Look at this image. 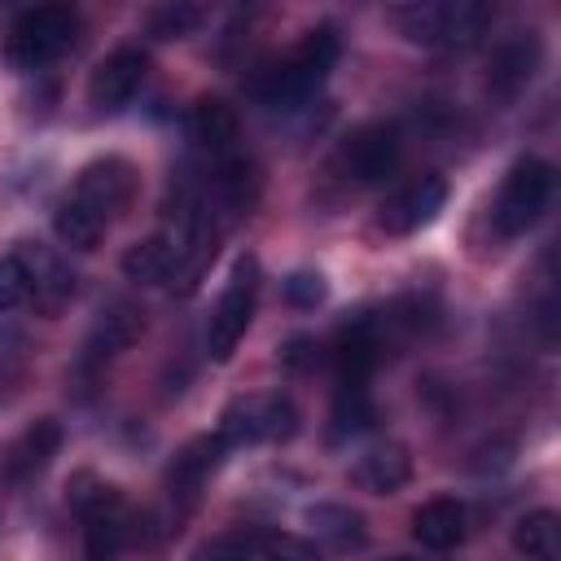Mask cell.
I'll list each match as a JSON object with an SVG mask.
<instances>
[{"label":"cell","instance_id":"13","mask_svg":"<svg viewBox=\"0 0 561 561\" xmlns=\"http://www.w3.org/2000/svg\"><path fill=\"white\" fill-rule=\"evenodd\" d=\"M145 75H149V57H145L140 48H114V53L101 57L96 70L88 75V105H92L96 114L123 110V105L140 92Z\"/></svg>","mask_w":561,"mask_h":561},{"label":"cell","instance_id":"27","mask_svg":"<svg viewBox=\"0 0 561 561\" xmlns=\"http://www.w3.org/2000/svg\"><path fill=\"white\" fill-rule=\"evenodd\" d=\"M259 557L263 561H324V552L298 535H259Z\"/></svg>","mask_w":561,"mask_h":561},{"label":"cell","instance_id":"4","mask_svg":"<svg viewBox=\"0 0 561 561\" xmlns=\"http://www.w3.org/2000/svg\"><path fill=\"white\" fill-rule=\"evenodd\" d=\"M552 184H557L552 162H543V158H522V162H513V171L504 175V184H500V193H495V202H491V224H495V232H500L504 241L530 232V228L539 224V215L548 210V202H552Z\"/></svg>","mask_w":561,"mask_h":561},{"label":"cell","instance_id":"14","mask_svg":"<svg viewBox=\"0 0 561 561\" xmlns=\"http://www.w3.org/2000/svg\"><path fill=\"white\" fill-rule=\"evenodd\" d=\"M18 259L26 267V302L39 316H57L75 294V272L66 267V259L57 250L39 245V241H22Z\"/></svg>","mask_w":561,"mask_h":561},{"label":"cell","instance_id":"6","mask_svg":"<svg viewBox=\"0 0 561 561\" xmlns=\"http://www.w3.org/2000/svg\"><path fill=\"white\" fill-rule=\"evenodd\" d=\"M215 434L228 451L254 443H289L298 434V408L289 394H241L224 408Z\"/></svg>","mask_w":561,"mask_h":561},{"label":"cell","instance_id":"7","mask_svg":"<svg viewBox=\"0 0 561 561\" xmlns=\"http://www.w3.org/2000/svg\"><path fill=\"white\" fill-rule=\"evenodd\" d=\"M403 162V131L394 123H364L337 145V171L351 184H386Z\"/></svg>","mask_w":561,"mask_h":561},{"label":"cell","instance_id":"21","mask_svg":"<svg viewBox=\"0 0 561 561\" xmlns=\"http://www.w3.org/2000/svg\"><path fill=\"white\" fill-rule=\"evenodd\" d=\"M307 526H311V535H316L324 548H333V552H355V548H364V539H368L364 517H359L355 508H346V504H311V508H307Z\"/></svg>","mask_w":561,"mask_h":561},{"label":"cell","instance_id":"1","mask_svg":"<svg viewBox=\"0 0 561 561\" xmlns=\"http://www.w3.org/2000/svg\"><path fill=\"white\" fill-rule=\"evenodd\" d=\"M337 57H342V35H337L333 22H320L289 53H280L276 61H267L250 79V92L267 110H298V105H307L324 88V79L333 75Z\"/></svg>","mask_w":561,"mask_h":561},{"label":"cell","instance_id":"5","mask_svg":"<svg viewBox=\"0 0 561 561\" xmlns=\"http://www.w3.org/2000/svg\"><path fill=\"white\" fill-rule=\"evenodd\" d=\"M254 302H259V259L254 254H241L232 263V276L219 294V302L210 307V320H206V355L215 364H228L237 342L245 337L250 320H254Z\"/></svg>","mask_w":561,"mask_h":561},{"label":"cell","instance_id":"19","mask_svg":"<svg viewBox=\"0 0 561 561\" xmlns=\"http://www.w3.org/2000/svg\"><path fill=\"white\" fill-rule=\"evenodd\" d=\"M188 136L197 149L210 153V162L237 153V114L228 101L219 96H202L193 110H188Z\"/></svg>","mask_w":561,"mask_h":561},{"label":"cell","instance_id":"18","mask_svg":"<svg viewBox=\"0 0 561 561\" xmlns=\"http://www.w3.org/2000/svg\"><path fill=\"white\" fill-rule=\"evenodd\" d=\"M465 530H469V513H465L460 500L438 495V500H425V504L412 513V539H416L421 548L447 552V548H456V543L465 539Z\"/></svg>","mask_w":561,"mask_h":561},{"label":"cell","instance_id":"9","mask_svg":"<svg viewBox=\"0 0 561 561\" xmlns=\"http://www.w3.org/2000/svg\"><path fill=\"white\" fill-rule=\"evenodd\" d=\"M443 202H447V180L438 171L412 175V180H403L399 188L386 193V202L377 206V228L390 232V237H412L425 224H434Z\"/></svg>","mask_w":561,"mask_h":561},{"label":"cell","instance_id":"16","mask_svg":"<svg viewBox=\"0 0 561 561\" xmlns=\"http://www.w3.org/2000/svg\"><path fill=\"white\" fill-rule=\"evenodd\" d=\"M408 478H412V456H408V447L394 443V438L364 447V451L355 456V465H351V482H355L359 491H368V495H394Z\"/></svg>","mask_w":561,"mask_h":561},{"label":"cell","instance_id":"30","mask_svg":"<svg viewBox=\"0 0 561 561\" xmlns=\"http://www.w3.org/2000/svg\"><path fill=\"white\" fill-rule=\"evenodd\" d=\"M280 359H285L289 368H307V364H320V342H311V337H294V342H285Z\"/></svg>","mask_w":561,"mask_h":561},{"label":"cell","instance_id":"29","mask_svg":"<svg viewBox=\"0 0 561 561\" xmlns=\"http://www.w3.org/2000/svg\"><path fill=\"white\" fill-rule=\"evenodd\" d=\"M18 302H26V267L13 254H0V311H13Z\"/></svg>","mask_w":561,"mask_h":561},{"label":"cell","instance_id":"26","mask_svg":"<svg viewBox=\"0 0 561 561\" xmlns=\"http://www.w3.org/2000/svg\"><path fill=\"white\" fill-rule=\"evenodd\" d=\"M188 561H263L259 557V535H215Z\"/></svg>","mask_w":561,"mask_h":561},{"label":"cell","instance_id":"15","mask_svg":"<svg viewBox=\"0 0 561 561\" xmlns=\"http://www.w3.org/2000/svg\"><path fill=\"white\" fill-rule=\"evenodd\" d=\"M140 329H145V311H140L136 302H127V298H114V302L101 311V320H96L92 337L83 342L79 373L96 377V373H101V364H110L123 346H131V342L140 337Z\"/></svg>","mask_w":561,"mask_h":561},{"label":"cell","instance_id":"23","mask_svg":"<svg viewBox=\"0 0 561 561\" xmlns=\"http://www.w3.org/2000/svg\"><path fill=\"white\" fill-rule=\"evenodd\" d=\"M53 232H57V241L61 245H70V250H96L101 245V237H105V224L92 215V210H83L75 197H61L57 206H53Z\"/></svg>","mask_w":561,"mask_h":561},{"label":"cell","instance_id":"20","mask_svg":"<svg viewBox=\"0 0 561 561\" xmlns=\"http://www.w3.org/2000/svg\"><path fill=\"white\" fill-rule=\"evenodd\" d=\"M373 421H377V408H373L368 386H364V381H337L333 408H329V443L359 438Z\"/></svg>","mask_w":561,"mask_h":561},{"label":"cell","instance_id":"8","mask_svg":"<svg viewBox=\"0 0 561 561\" xmlns=\"http://www.w3.org/2000/svg\"><path fill=\"white\" fill-rule=\"evenodd\" d=\"M136 184H140L136 167H131L127 158H118V153H105V158H92V162L75 175V184H70L66 197H75L83 210H92V215L110 228V224L136 202Z\"/></svg>","mask_w":561,"mask_h":561},{"label":"cell","instance_id":"31","mask_svg":"<svg viewBox=\"0 0 561 561\" xmlns=\"http://www.w3.org/2000/svg\"><path fill=\"white\" fill-rule=\"evenodd\" d=\"M386 561H403V557H386Z\"/></svg>","mask_w":561,"mask_h":561},{"label":"cell","instance_id":"22","mask_svg":"<svg viewBox=\"0 0 561 561\" xmlns=\"http://www.w3.org/2000/svg\"><path fill=\"white\" fill-rule=\"evenodd\" d=\"M491 26V4L478 0H447L443 4V31L438 48H473Z\"/></svg>","mask_w":561,"mask_h":561},{"label":"cell","instance_id":"17","mask_svg":"<svg viewBox=\"0 0 561 561\" xmlns=\"http://www.w3.org/2000/svg\"><path fill=\"white\" fill-rule=\"evenodd\" d=\"M175 263H180V241H175L171 228L140 237V241L127 245V254H123V272H127V280H136V285H171Z\"/></svg>","mask_w":561,"mask_h":561},{"label":"cell","instance_id":"25","mask_svg":"<svg viewBox=\"0 0 561 561\" xmlns=\"http://www.w3.org/2000/svg\"><path fill=\"white\" fill-rule=\"evenodd\" d=\"M202 9L197 4H158V9H149V18H145V31L153 35V39H184V35H193L197 26H202Z\"/></svg>","mask_w":561,"mask_h":561},{"label":"cell","instance_id":"24","mask_svg":"<svg viewBox=\"0 0 561 561\" xmlns=\"http://www.w3.org/2000/svg\"><path fill=\"white\" fill-rule=\"evenodd\" d=\"M557 543H561V522H557L552 508H535V513H526L513 526V548L526 561H552L557 557Z\"/></svg>","mask_w":561,"mask_h":561},{"label":"cell","instance_id":"28","mask_svg":"<svg viewBox=\"0 0 561 561\" xmlns=\"http://www.w3.org/2000/svg\"><path fill=\"white\" fill-rule=\"evenodd\" d=\"M324 294H329V285H324V276L311 272V267H298V272L285 276V298H289L294 307H302V311H307V307H320Z\"/></svg>","mask_w":561,"mask_h":561},{"label":"cell","instance_id":"2","mask_svg":"<svg viewBox=\"0 0 561 561\" xmlns=\"http://www.w3.org/2000/svg\"><path fill=\"white\" fill-rule=\"evenodd\" d=\"M66 500H70L75 517L83 522V557L88 561H118L136 535V513L127 508V500L110 482H101L96 473H75Z\"/></svg>","mask_w":561,"mask_h":561},{"label":"cell","instance_id":"11","mask_svg":"<svg viewBox=\"0 0 561 561\" xmlns=\"http://www.w3.org/2000/svg\"><path fill=\"white\" fill-rule=\"evenodd\" d=\"M61 451V425L53 416H39L31 421L18 438H9V447L0 451V482L4 486H31L48 465L53 456Z\"/></svg>","mask_w":561,"mask_h":561},{"label":"cell","instance_id":"12","mask_svg":"<svg viewBox=\"0 0 561 561\" xmlns=\"http://www.w3.org/2000/svg\"><path fill=\"white\" fill-rule=\"evenodd\" d=\"M539 66H543V44H539V35H535V31H517V35H508V39L491 53L486 92H491L495 101H517V96L535 83Z\"/></svg>","mask_w":561,"mask_h":561},{"label":"cell","instance_id":"3","mask_svg":"<svg viewBox=\"0 0 561 561\" xmlns=\"http://www.w3.org/2000/svg\"><path fill=\"white\" fill-rule=\"evenodd\" d=\"M79 35V18L75 9L66 4H35V9H22L13 22H9V35H4V61L18 70V75H35L44 66H53Z\"/></svg>","mask_w":561,"mask_h":561},{"label":"cell","instance_id":"10","mask_svg":"<svg viewBox=\"0 0 561 561\" xmlns=\"http://www.w3.org/2000/svg\"><path fill=\"white\" fill-rule=\"evenodd\" d=\"M224 456H228V447L219 434H197L175 451V460L167 465V500H171L175 522L197 508V500H202L210 473L224 465Z\"/></svg>","mask_w":561,"mask_h":561}]
</instances>
